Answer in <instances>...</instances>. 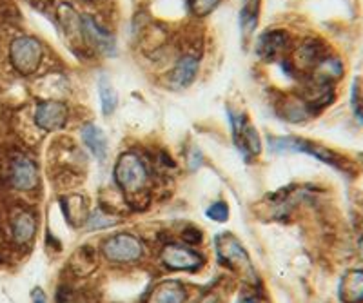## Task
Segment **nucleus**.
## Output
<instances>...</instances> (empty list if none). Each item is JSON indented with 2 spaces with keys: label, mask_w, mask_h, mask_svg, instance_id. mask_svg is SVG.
Instances as JSON below:
<instances>
[{
  "label": "nucleus",
  "mask_w": 363,
  "mask_h": 303,
  "mask_svg": "<svg viewBox=\"0 0 363 303\" xmlns=\"http://www.w3.org/2000/svg\"><path fill=\"white\" fill-rule=\"evenodd\" d=\"M115 180L122 193L128 196H138L145 185H147V169L140 156L135 153H124L118 158L115 167Z\"/></svg>",
  "instance_id": "1"
},
{
  "label": "nucleus",
  "mask_w": 363,
  "mask_h": 303,
  "mask_svg": "<svg viewBox=\"0 0 363 303\" xmlns=\"http://www.w3.org/2000/svg\"><path fill=\"white\" fill-rule=\"evenodd\" d=\"M42 44L33 37H18L11 42L9 47V59H11L13 67L21 75H31L38 69L42 62Z\"/></svg>",
  "instance_id": "2"
},
{
  "label": "nucleus",
  "mask_w": 363,
  "mask_h": 303,
  "mask_svg": "<svg viewBox=\"0 0 363 303\" xmlns=\"http://www.w3.org/2000/svg\"><path fill=\"white\" fill-rule=\"evenodd\" d=\"M102 251L111 262L120 263L135 262L144 253L140 241L131 234H116V236L109 238V240L104 241Z\"/></svg>",
  "instance_id": "3"
},
{
  "label": "nucleus",
  "mask_w": 363,
  "mask_h": 303,
  "mask_svg": "<svg viewBox=\"0 0 363 303\" xmlns=\"http://www.w3.org/2000/svg\"><path fill=\"white\" fill-rule=\"evenodd\" d=\"M216 253H218L220 260L231 269H245L249 274H252V265L249 262L247 253L231 234H222L216 238Z\"/></svg>",
  "instance_id": "4"
},
{
  "label": "nucleus",
  "mask_w": 363,
  "mask_h": 303,
  "mask_svg": "<svg viewBox=\"0 0 363 303\" xmlns=\"http://www.w3.org/2000/svg\"><path fill=\"white\" fill-rule=\"evenodd\" d=\"M162 262L171 270H196L202 265V258L184 245H167L162 251Z\"/></svg>",
  "instance_id": "5"
},
{
  "label": "nucleus",
  "mask_w": 363,
  "mask_h": 303,
  "mask_svg": "<svg viewBox=\"0 0 363 303\" xmlns=\"http://www.w3.org/2000/svg\"><path fill=\"white\" fill-rule=\"evenodd\" d=\"M269 144H271V147L274 151H300V153L313 154V156L320 158V160H323V162L342 169V167H340V160L335 156V153H330V151L314 146V144H311V142H303L300 140V138H278V140H272L269 142Z\"/></svg>",
  "instance_id": "6"
},
{
  "label": "nucleus",
  "mask_w": 363,
  "mask_h": 303,
  "mask_svg": "<svg viewBox=\"0 0 363 303\" xmlns=\"http://www.w3.org/2000/svg\"><path fill=\"white\" fill-rule=\"evenodd\" d=\"M67 120V108L62 102L57 100H48V102H40L35 113V122L38 127L45 129V131H57V129L64 127Z\"/></svg>",
  "instance_id": "7"
},
{
  "label": "nucleus",
  "mask_w": 363,
  "mask_h": 303,
  "mask_svg": "<svg viewBox=\"0 0 363 303\" xmlns=\"http://www.w3.org/2000/svg\"><path fill=\"white\" fill-rule=\"evenodd\" d=\"M80 18H82L84 42L91 44L95 50L102 51V53H113L115 51V38H113V35L108 33L100 24H96L95 18L89 17V15H80Z\"/></svg>",
  "instance_id": "8"
},
{
  "label": "nucleus",
  "mask_w": 363,
  "mask_h": 303,
  "mask_svg": "<svg viewBox=\"0 0 363 303\" xmlns=\"http://www.w3.org/2000/svg\"><path fill=\"white\" fill-rule=\"evenodd\" d=\"M11 183L21 191H31L38 183V171L29 158L18 156L11 164Z\"/></svg>",
  "instance_id": "9"
},
{
  "label": "nucleus",
  "mask_w": 363,
  "mask_h": 303,
  "mask_svg": "<svg viewBox=\"0 0 363 303\" xmlns=\"http://www.w3.org/2000/svg\"><path fill=\"white\" fill-rule=\"evenodd\" d=\"M233 122V135H235L236 146L240 147V151L249 154H260V138H258V133L252 125L244 124V117L235 118L231 115Z\"/></svg>",
  "instance_id": "10"
},
{
  "label": "nucleus",
  "mask_w": 363,
  "mask_h": 303,
  "mask_svg": "<svg viewBox=\"0 0 363 303\" xmlns=\"http://www.w3.org/2000/svg\"><path fill=\"white\" fill-rule=\"evenodd\" d=\"M287 47H289V37L285 35V31H269L260 37L256 51L265 59L274 60L277 57L284 55Z\"/></svg>",
  "instance_id": "11"
},
{
  "label": "nucleus",
  "mask_w": 363,
  "mask_h": 303,
  "mask_svg": "<svg viewBox=\"0 0 363 303\" xmlns=\"http://www.w3.org/2000/svg\"><path fill=\"white\" fill-rule=\"evenodd\" d=\"M196 73H199V60L186 55L169 73V84L173 88H187L196 79Z\"/></svg>",
  "instance_id": "12"
},
{
  "label": "nucleus",
  "mask_w": 363,
  "mask_h": 303,
  "mask_svg": "<svg viewBox=\"0 0 363 303\" xmlns=\"http://www.w3.org/2000/svg\"><path fill=\"white\" fill-rule=\"evenodd\" d=\"M340 296L345 303H363V270H349L343 276Z\"/></svg>",
  "instance_id": "13"
},
{
  "label": "nucleus",
  "mask_w": 363,
  "mask_h": 303,
  "mask_svg": "<svg viewBox=\"0 0 363 303\" xmlns=\"http://www.w3.org/2000/svg\"><path fill=\"white\" fill-rule=\"evenodd\" d=\"M11 227H13V238H15V241L24 245L33 240L35 231H37V220H35V216L31 215V212L22 211L13 218Z\"/></svg>",
  "instance_id": "14"
},
{
  "label": "nucleus",
  "mask_w": 363,
  "mask_h": 303,
  "mask_svg": "<svg viewBox=\"0 0 363 303\" xmlns=\"http://www.w3.org/2000/svg\"><path fill=\"white\" fill-rule=\"evenodd\" d=\"M82 140L99 160L108 156V138L102 133V129L93 124H86L82 127Z\"/></svg>",
  "instance_id": "15"
},
{
  "label": "nucleus",
  "mask_w": 363,
  "mask_h": 303,
  "mask_svg": "<svg viewBox=\"0 0 363 303\" xmlns=\"http://www.w3.org/2000/svg\"><path fill=\"white\" fill-rule=\"evenodd\" d=\"M186 291L177 282H164L157 287L147 303H184Z\"/></svg>",
  "instance_id": "16"
},
{
  "label": "nucleus",
  "mask_w": 363,
  "mask_h": 303,
  "mask_svg": "<svg viewBox=\"0 0 363 303\" xmlns=\"http://www.w3.org/2000/svg\"><path fill=\"white\" fill-rule=\"evenodd\" d=\"M258 15H260V0H244V6L240 11V25H242V31L247 38L256 30Z\"/></svg>",
  "instance_id": "17"
},
{
  "label": "nucleus",
  "mask_w": 363,
  "mask_h": 303,
  "mask_svg": "<svg viewBox=\"0 0 363 303\" xmlns=\"http://www.w3.org/2000/svg\"><path fill=\"white\" fill-rule=\"evenodd\" d=\"M99 93H100V102H102V113L106 117L113 115L118 104V95H116L115 88L108 82V79L99 80Z\"/></svg>",
  "instance_id": "18"
},
{
  "label": "nucleus",
  "mask_w": 363,
  "mask_h": 303,
  "mask_svg": "<svg viewBox=\"0 0 363 303\" xmlns=\"http://www.w3.org/2000/svg\"><path fill=\"white\" fill-rule=\"evenodd\" d=\"M220 4V0H189L191 11L196 17H206L211 11H215L216 6Z\"/></svg>",
  "instance_id": "19"
},
{
  "label": "nucleus",
  "mask_w": 363,
  "mask_h": 303,
  "mask_svg": "<svg viewBox=\"0 0 363 303\" xmlns=\"http://www.w3.org/2000/svg\"><path fill=\"white\" fill-rule=\"evenodd\" d=\"M207 216L215 222H225L229 218V207H227L225 202H215L207 209Z\"/></svg>",
  "instance_id": "20"
},
{
  "label": "nucleus",
  "mask_w": 363,
  "mask_h": 303,
  "mask_svg": "<svg viewBox=\"0 0 363 303\" xmlns=\"http://www.w3.org/2000/svg\"><path fill=\"white\" fill-rule=\"evenodd\" d=\"M352 104H354L356 115L363 120V88H359L358 82L352 86Z\"/></svg>",
  "instance_id": "21"
},
{
  "label": "nucleus",
  "mask_w": 363,
  "mask_h": 303,
  "mask_svg": "<svg viewBox=\"0 0 363 303\" xmlns=\"http://www.w3.org/2000/svg\"><path fill=\"white\" fill-rule=\"evenodd\" d=\"M95 224H99L95 229H102V227H109V225L113 224V220H111V218H104L102 212L96 211V212H93V216H91L89 229L93 227V225H95Z\"/></svg>",
  "instance_id": "22"
},
{
  "label": "nucleus",
  "mask_w": 363,
  "mask_h": 303,
  "mask_svg": "<svg viewBox=\"0 0 363 303\" xmlns=\"http://www.w3.org/2000/svg\"><path fill=\"white\" fill-rule=\"evenodd\" d=\"M200 238H202V234L196 229H187L186 233H184V240L189 241V244H199Z\"/></svg>",
  "instance_id": "23"
},
{
  "label": "nucleus",
  "mask_w": 363,
  "mask_h": 303,
  "mask_svg": "<svg viewBox=\"0 0 363 303\" xmlns=\"http://www.w3.org/2000/svg\"><path fill=\"white\" fill-rule=\"evenodd\" d=\"M33 303H48V299H45V295L42 289H35L33 291Z\"/></svg>",
  "instance_id": "24"
},
{
  "label": "nucleus",
  "mask_w": 363,
  "mask_h": 303,
  "mask_svg": "<svg viewBox=\"0 0 363 303\" xmlns=\"http://www.w3.org/2000/svg\"><path fill=\"white\" fill-rule=\"evenodd\" d=\"M200 303H218V298L213 295H209V296H206V298H203Z\"/></svg>",
  "instance_id": "25"
}]
</instances>
